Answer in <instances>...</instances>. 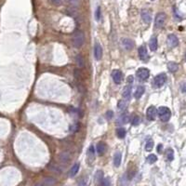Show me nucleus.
Wrapping results in <instances>:
<instances>
[{"label": "nucleus", "instance_id": "nucleus-8", "mask_svg": "<svg viewBox=\"0 0 186 186\" xmlns=\"http://www.w3.org/2000/svg\"><path fill=\"white\" fill-rule=\"evenodd\" d=\"M167 43L169 47H175L179 45V39L175 34H169L168 37Z\"/></svg>", "mask_w": 186, "mask_h": 186}, {"label": "nucleus", "instance_id": "nucleus-26", "mask_svg": "<svg viewBox=\"0 0 186 186\" xmlns=\"http://www.w3.org/2000/svg\"><path fill=\"white\" fill-rule=\"evenodd\" d=\"M146 160H147V162L149 164H154V163H156V162L157 161V156L156 155H150V156H147Z\"/></svg>", "mask_w": 186, "mask_h": 186}, {"label": "nucleus", "instance_id": "nucleus-27", "mask_svg": "<svg viewBox=\"0 0 186 186\" xmlns=\"http://www.w3.org/2000/svg\"><path fill=\"white\" fill-rule=\"evenodd\" d=\"M120 120H121V123H122V124H126V123H129V116L128 114H122Z\"/></svg>", "mask_w": 186, "mask_h": 186}, {"label": "nucleus", "instance_id": "nucleus-16", "mask_svg": "<svg viewBox=\"0 0 186 186\" xmlns=\"http://www.w3.org/2000/svg\"><path fill=\"white\" fill-rule=\"evenodd\" d=\"M121 160H122V155L120 152H116V155L114 157V165L116 167H119L121 164Z\"/></svg>", "mask_w": 186, "mask_h": 186}, {"label": "nucleus", "instance_id": "nucleus-10", "mask_svg": "<svg viewBox=\"0 0 186 186\" xmlns=\"http://www.w3.org/2000/svg\"><path fill=\"white\" fill-rule=\"evenodd\" d=\"M141 19L145 23H150L152 21V14L149 10L143 9L141 11Z\"/></svg>", "mask_w": 186, "mask_h": 186}, {"label": "nucleus", "instance_id": "nucleus-17", "mask_svg": "<svg viewBox=\"0 0 186 186\" xmlns=\"http://www.w3.org/2000/svg\"><path fill=\"white\" fill-rule=\"evenodd\" d=\"M149 47L152 51H156L157 49V38L156 37L151 38V40L149 42Z\"/></svg>", "mask_w": 186, "mask_h": 186}, {"label": "nucleus", "instance_id": "nucleus-25", "mask_svg": "<svg viewBox=\"0 0 186 186\" xmlns=\"http://www.w3.org/2000/svg\"><path fill=\"white\" fill-rule=\"evenodd\" d=\"M154 148V141L152 140H149L145 144V151L146 152H151Z\"/></svg>", "mask_w": 186, "mask_h": 186}, {"label": "nucleus", "instance_id": "nucleus-6", "mask_svg": "<svg viewBox=\"0 0 186 186\" xmlns=\"http://www.w3.org/2000/svg\"><path fill=\"white\" fill-rule=\"evenodd\" d=\"M157 114V110L155 106H150V107L146 111V116H147L148 120L150 121H154L156 119Z\"/></svg>", "mask_w": 186, "mask_h": 186}, {"label": "nucleus", "instance_id": "nucleus-11", "mask_svg": "<svg viewBox=\"0 0 186 186\" xmlns=\"http://www.w3.org/2000/svg\"><path fill=\"white\" fill-rule=\"evenodd\" d=\"M94 57L97 61H100L102 57V49L100 44H96L94 47Z\"/></svg>", "mask_w": 186, "mask_h": 186}, {"label": "nucleus", "instance_id": "nucleus-22", "mask_svg": "<svg viewBox=\"0 0 186 186\" xmlns=\"http://www.w3.org/2000/svg\"><path fill=\"white\" fill-rule=\"evenodd\" d=\"M116 135L119 139H124L126 136V129L124 128H118L116 129Z\"/></svg>", "mask_w": 186, "mask_h": 186}, {"label": "nucleus", "instance_id": "nucleus-28", "mask_svg": "<svg viewBox=\"0 0 186 186\" xmlns=\"http://www.w3.org/2000/svg\"><path fill=\"white\" fill-rule=\"evenodd\" d=\"M167 158L168 161H172L174 159V152L172 149H168L167 151Z\"/></svg>", "mask_w": 186, "mask_h": 186}, {"label": "nucleus", "instance_id": "nucleus-32", "mask_svg": "<svg viewBox=\"0 0 186 186\" xmlns=\"http://www.w3.org/2000/svg\"><path fill=\"white\" fill-rule=\"evenodd\" d=\"M140 124V117L138 116H135L131 120V125L132 126H138Z\"/></svg>", "mask_w": 186, "mask_h": 186}, {"label": "nucleus", "instance_id": "nucleus-3", "mask_svg": "<svg viewBox=\"0 0 186 186\" xmlns=\"http://www.w3.org/2000/svg\"><path fill=\"white\" fill-rule=\"evenodd\" d=\"M166 81H167V74H159L154 78L153 80V87L158 89V88H161L163 86Z\"/></svg>", "mask_w": 186, "mask_h": 186}, {"label": "nucleus", "instance_id": "nucleus-9", "mask_svg": "<svg viewBox=\"0 0 186 186\" xmlns=\"http://www.w3.org/2000/svg\"><path fill=\"white\" fill-rule=\"evenodd\" d=\"M138 53H139V57L141 61L146 62V60L148 59V52H147V49H146L145 46H141L139 47V50H138Z\"/></svg>", "mask_w": 186, "mask_h": 186}, {"label": "nucleus", "instance_id": "nucleus-13", "mask_svg": "<svg viewBox=\"0 0 186 186\" xmlns=\"http://www.w3.org/2000/svg\"><path fill=\"white\" fill-rule=\"evenodd\" d=\"M106 149H107V146H106L104 142H99L97 144V153L99 156L104 155L106 152Z\"/></svg>", "mask_w": 186, "mask_h": 186}, {"label": "nucleus", "instance_id": "nucleus-14", "mask_svg": "<svg viewBox=\"0 0 186 186\" xmlns=\"http://www.w3.org/2000/svg\"><path fill=\"white\" fill-rule=\"evenodd\" d=\"M122 95H123V98L125 100L129 101L130 99V95H131V86L130 85L126 86L123 89V93H122Z\"/></svg>", "mask_w": 186, "mask_h": 186}, {"label": "nucleus", "instance_id": "nucleus-1", "mask_svg": "<svg viewBox=\"0 0 186 186\" xmlns=\"http://www.w3.org/2000/svg\"><path fill=\"white\" fill-rule=\"evenodd\" d=\"M85 42V34L82 31L76 30L74 31V33L73 34V45L74 47L79 49L83 46Z\"/></svg>", "mask_w": 186, "mask_h": 186}, {"label": "nucleus", "instance_id": "nucleus-7", "mask_svg": "<svg viewBox=\"0 0 186 186\" xmlns=\"http://www.w3.org/2000/svg\"><path fill=\"white\" fill-rule=\"evenodd\" d=\"M112 77L113 80L116 84L119 85L122 82V79H123V74L120 70H114L112 72Z\"/></svg>", "mask_w": 186, "mask_h": 186}, {"label": "nucleus", "instance_id": "nucleus-37", "mask_svg": "<svg viewBox=\"0 0 186 186\" xmlns=\"http://www.w3.org/2000/svg\"><path fill=\"white\" fill-rule=\"evenodd\" d=\"M132 82H133V76H129V78H128V83H129V84H131Z\"/></svg>", "mask_w": 186, "mask_h": 186}, {"label": "nucleus", "instance_id": "nucleus-39", "mask_svg": "<svg viewBox=\"0 0 186 186\" xmlns=\"http://www.w3.org/2000/svg\"><path fill=\"white\" fill-rule=\"evenodd\" d=\"M34 186H44L43 184H37V185H34Z\"/></svg>", "mask_w": 186, "mask_h": 186}, {"label": "nucleus", "instance_id": "nucleus-4", "mask_svg": "<svg viewBox=\"0 0 186 186\" xmlns=\"http://www.w3.org/2000/svg\"><path fill=\"white\" fill-rule=\"evenodd\" d=\"M136 76L139 79L140 81H146L150 76V72L147 68H144V67H141L139 70L136 72Z\"/></svg>", "mask_w": 186, "mask_h": 186}, {"label": "nucleus", "instance_id": "nucleus-30", "mask_svg": "<svg viewBox=\"0 0 186 186\" xmlns=\"http://www.w3.org/2000/svg\"><path fill=\"white\" fill-rule=\"evenodd\" d=\"M102 175H103V173L102 171H98L96 173V176H95V179H96V181L99 183H101V181H102Z\"/></svg>", "mask_w": 186, "mask_h": 186}, {"label": "nucleus", "instance_id": "nucleus-31", "mask_svg": "<svg viewBox=\"0 0 186 186\" xmlns=\"http://www.w3.org/2000/svg\"><path fill=\"white\" fill-rule=\"evenodd\" d=\"M101 186H111V180L109 178L102 179V181H101Z\"/></svg>", "mask_w": 186, "mask_h": 186}, {"label": "nucleus", "instance_id": "nucleus-23", "mask_svg": "<svg viewBox=\"0 0 186 186\" xmlns=\"http://www.w3.org/2000/svg\"><path fill=\"white\" fill-rule=\"evenodd\" d=\"M88 156L90 160H94L95 158V150H94V146L90 145L89 148L88 150Z\"/></svg>", "mask_w": 186, "mask_h": 186}, {"label": "nucleus", "instance_id": "nucleus-38", "mask_svg": "<svg viewBox=\"0 0 186 186\" xmlns=\"http://www.w3.org/2000/svg\"><path fill=\"white\" fill-rule=\"evenodd\" d=\"M162 148H163V146H162L161 144H159L157 146V152L158 153H161L162 152Z\"/></svg>", "mask_w": 186, "mask_h": 186}, {"label": "nucleus", "instance_id": "nucleus-12", "mask_svg": "<svg viewBox=\"0 0 186 186\" xmlns=\"http://www.w3.org/2000/svg\"><path fill=\"white\" fill-rule=\"evenodd\" d=\"M122 46L124 47V49L126 50H130L133 49L134 47V43L132 40H130L129 38H125L122 40Z\"/></svg>", "mask_w": 186, "mask_h": 186}, {"label": "nucleus", "instance_id": "nucleus-5", "mask_svg": "<svg viewBox=\"0 0 186 186\" xmlns=\"http://www.w3.org/2000/svg\"><path fill=\"white\" fill-rule=\"evenodd\" d=\"M166 19H167V15L164 12H159L156 16L155 20V26L156 28H162L166 22Z\"/></svg>", "mask_w": 186, "mask_h": 186}, {"label": "nucleus", "instance_id": "nucleus-35", "mask_svg": "<svg viewBox=\"0 0 186 186\" xmlns=\"http://www.w3.org/2000/svg\"><path fill=\"white\" fill-rule=\"evenodd\" d=\"M79 1H80V0H69V3H70L72 6L76 7V6H78Z\"/></svg>", "mask_w": 186, "mask_h": 186}, {"label": "nucleus", "instance_id": "nucleus-21", "mask_svg": "<svg viewBox=\"0 0 186 186\" xmlns=\"http://www.w3.org/2000/svg\"><path fill=\"white\" fill-rule=\"evenodd\" d=\"M55 183H56V181H55V179H53V178H46V179L44 180V181H43V185L44 186H52L54 185Z\"/></svg>", "mask_w": 186, "mask_h": 186}, {"label": "nucleus", "instance_id": "nucleus-36", "mask_svg": "<svg viewBox=\"0 0 186 186\" xmlns=\"http://www.w3.org/2000/svg\"><path fill=\"white\" fill-rule=\"evenodd\" d=\"M114 116V114L112 111H108L107 114H106V117H107V119H112V117Z\"/></svg>", "mask_w": 186, "mask_h": 186}, {"label": "nucleus", "instance_id": "nucleus-19", "mask_svg": "<svg viewBox=\"0 0 186 186\" xmlns=\"http://www.w3.org/2000/svg\"><path fill=\"white\" fill-rule=\"evenodd\" d=\"M168 69L169 70V72L175 73V72H177V71H178V69H179V65H178L176 62H170L168 63Z\"/></svg>", "mask_w": 186, "mask_h": 186}, {"label": "nucleus", "instance_id": "nucleus-20", "mask_svg": "<svg viewBox=\"0 0 186 186\" xmlns=\"http://www.w3.org/2000/svg\"><path fill=\"white\" fill-rule=\"evenodd\" d=\"M79 164H74L72 168L70 169V171H69V177H74L76 175V173L78 172L79 170Z\"/></svg>", "mask_w": 186, "mask_h": 186}, {"label": "nucleus", "instance_id": "nucleus-2", "mask_svg": "<svg viewBox=\"0 0 186 186\" xmlns=\"http://www.w3.org/2000/svg\"><path fill=\"white\" fill-rule=\"evenodd\" d=\"M157 114L159 116V118L161 121L168 122L171 116V111L168 107H166V106H161V107H159L157 110Z\"/></svg>", "mask_w": 186, "mask_h": 186}, {"label": "nucleus", "instance_id": "nucleus-18", "mask_svg": "<svg viewBox=\"0 0 186 186\" xmlns=\"http://www.w3.org/2000/svg\"><path fill=\"white\" fill-rule=\"evenodd\" d=\"M144 91H145V89L143 88V87H142V86H139L137 88L135 93H134V97H135L136 99H140L142 96V95L144 94Z\"/></svg>", "mask_w": 186, "mask_h": 186}, {"label": "nucleus", "instance_id": "nucleus-33", "mask_svg": "<svg viewBox=\"0 0 186 186\" xmlns=\"http://www.w3.org/2000/svg\"><path fill=\"white\" fill-rule=\"evenodd\" d=\"M126 108V102H124V101H120L118 102V109L119 110H124Z\"/></svg>", "mask_w": 186, "mask_h": 186}, {"label": "nucleus", "instance_id": "nucleus-29", "mask_svg": "<svg viewBox=\"0 0 186 186\" xmlns=\"http://www.w3.org/2000/svg\"><path fill=\"white\" fill-rule=\"evenodd\" d=\"M101 17V7H98L96 11H95V19H96V21H100V19Z\"/></svg>", "mask_w": 186, "mask_h": 186}, {"label": "nucleus", "instance_id": "nucleus-15", "mask_svg": "<svg viewBox=\"0 0 186 186\" xmlns=\"http://www.w3.org/2000/svg\"><path fill=\"white\" fill-rule=\"evenodd\" d=\"M74 61H76V65L79 68H83V67L85 66V59L81 54H77L76 56V59H74Z\"/></svg>", "mask_w": 186, "mask_h": 186}, {"label": "nucleus", "instance_id": "nucleus-34", "mask_svg": "<svg viewBox=\"0 0 186 186\" xmlns=\"http://www.w3.org/2000/svg\"><path fill=\"white\" fill-rule=\"evenodd\" d=\"M51 3L55 6H61L62 4V0H51Z\"/></svg>", "mask_w": 186, "mask_h": 186}, {"label": "nucleus", "instance_id": "nucleus-24", "mask_svg": "<svg viewBox=\"0 0 186 186\" xmlns=\"http://www.w3.org/2000/svg\"><path fill=\"white\" fill-rule=\"evenodd\" d=\"M89 183V179L87 177H82L80 179L78 180L77 181V184L78 186H87Z\"/></svg>", "mask_w": 186, "mask_h": 186}, {"label": "nucleus", "instance_id": "nucleus-40", "mask_svg": "<svg viewBox=\"0 0 186 186\" xmlns=\"http://www.w3.org/2000/svg\"><path fill=\"white\" fill-rule=\"evenodd\" d=\"M152 1H154V0H152Z\"/></svg>", "mask_w": 186, "mask_h": 186}]
</instances>
